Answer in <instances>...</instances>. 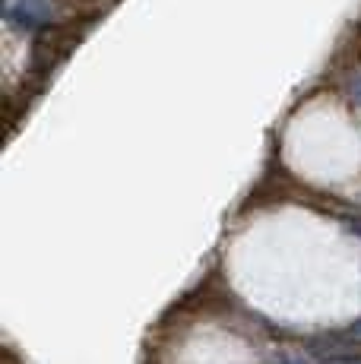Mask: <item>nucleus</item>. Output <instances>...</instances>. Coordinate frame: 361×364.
<instances>
[{
    "label": "nucleus",
    "instance_id": "f257e3e1",
    "mask_svg": "<svg viewBox=\"0 0 361 364\" xmlns=\"http://www.w3.org/2000/svg\"><path fill=\"white\" fill-rule=\"evenodd\" d=\"M6 16L32 29V26H41L45 19H51V4L48 0H10Z\"/></svg>",
    "mask_w": 361,
    "mask_h": 364
},
{
    "label": "nucleus",
    "instance_id": "f03ea898",
    "mask_svg": "<svg viewBox=\"0 0 361 364\" xmlns=\"http://www.w3.org/2000/svg\"><path fill=\"white\" fill-rule=\"evenodd\" d=\"M352 99H355V102L361 105V80H355V82H352Z\"/></svg>",
    "mask_w": 361,
    "mask_h": 364
}]
</instances>
